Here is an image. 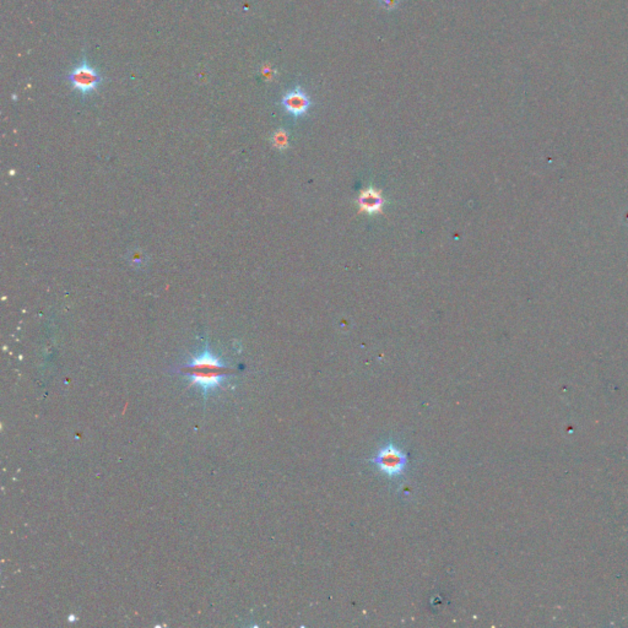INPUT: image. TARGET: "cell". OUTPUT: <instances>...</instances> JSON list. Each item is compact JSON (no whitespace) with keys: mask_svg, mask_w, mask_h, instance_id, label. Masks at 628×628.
I'll return each instance as SVG.
<instances>
[{"mask_svg":"<svg viewBox=\"0 0 628 628\" xmlns=\"http://www.w3.org/2000/svg\"><path fill=\"white\" fill-rule=\"evenodd\" d=\"M68 77L73 90L81 93L82 96L94 92L103 82L101 73L97 71L85 57L76 66L71 69Z\"/></svg>","mask_w":628,"mask_h":628,"instance_id":"obj_3","label":"cell"},{"mask_svg":"<svg viewBox=\"0 0 628 628\" xmlns=\"http://www.w3.org/2000/svg\"><path fill=\"white\" fill-rule=\"evenodd\" d=\"M263 74H264V76H265L268 80H272V79H274V75L276 74V71H275L274 69H271V68H264L263 69Z\"/></svg>","mask_w":628,"mask_h":628,"instance_id":"obj_8","label":"cell"},{"mask_svg":"<svg viewBox=\"0 0 628 628\" xmlns=\"http://www.w3.org/2000/svg\"><path fill=\"white\" fill-rule=\"evenodd\" d=\"M179 371L190 380L191 385L200 388L205 399L209 394L218 390L232 374V369L209 349L202 350L187 365L180 367Z\"/></svg>","mask_w":628,"mask_h":628,"instance_id":"obj_1","label":"cell"},{"mask_svg":"<svg viewBox=\"0 0 628 628\" xmlns=\"http://www.w3.org/2000/svg\"><path fill=\"white\" fill-rule=\"evenodd\" d=\"M281 103L283 108L286 110V112L290 113L291 116L301 117L308 112L312 102H310L308 94L301 87H296L293 90L288 91L282 97Z\"/></svg>","mask_w":628,"mask_h":628,"instance_id":"obj_4","label":"cell"},{"mask_svg":"<svg viewBox=\"0 0 628 628\" xmlns=\"http://www.w3.org/2000/svg\"><path fill=\"white\" fill-rule=\"evenodd\" d=\"M272 143L279 150H283L288 146V135L283 129H279L272 135Z\"/></svg>","mask_w":628,"mask_h":628,"instance_id":"obj_6","label":"cell"},{"mask_svg":"<svg viewBox=\"0 0 628 628\" xmlns=\"http://www.w3.org/2000/svg\"><path fill=\"white\" fill-rule=\"evenodd\" d=\"M400 2H401V0H378L379 7L388 11L395 10L396 8L400 5Z\"/></svg>","mask_w":628,"mask_h":628,"instance_id":"obj_7","label":"cell"},{"mask_svg":"<svg viewBox=\"0 0 628 628\" xmlns=\"http://www.w3.org/2000/svg\"><path fill=\"white\" fill-rule=\"evenodd\" d=\"M358 205L360 209L363 213L368 215H374V214L380 213L384 205V199H383L380 191L373 187H368L365 190H362L358 195Z\"/></svg>","mask_w":628,"mask_h":628,"instance_id":"obj_5","label":"cell"},{"mask_svg":"<svg viewBox=\"0 0 628 628\" xmlns=\"http://www.w3.org/2000/svg\"><path fill=\"white\" fill-rule=\"evenodd\" d=\"M369 463L376 465L387 476L396 477L406 470L407 455L395 444L388 443L378 450L376 457L372 458Z\"/></svg>","mask_w":628,"mask_h":628,"instance_id":"obj_2","label":"cell"}]
</instances>
